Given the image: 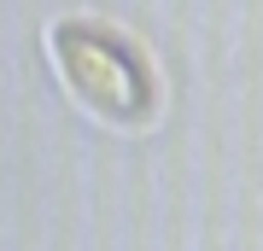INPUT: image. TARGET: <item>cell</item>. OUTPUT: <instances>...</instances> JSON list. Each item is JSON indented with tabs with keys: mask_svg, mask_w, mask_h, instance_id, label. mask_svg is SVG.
Listing matches in <instances>:
<instances>
[{
	"mask_svg": "<svg viewBox=\"0 0 263 251\" xmlns=\"http://www.w3.org/2000/svg\"><path fill=\"white\" fill-rule=\"evenodd\" d=\"M47 53L70 100L82 111H94L100 123L146 129L158 117V70L123 24L100 18V12H65L47 24Z\"/></svg>",
	"mask_w": 263,
	"mask_h": 251,
	"instance_id": "obj_1",
	"label": "cell"
}]
</instances>
